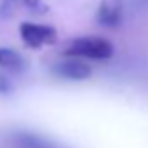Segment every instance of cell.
I'll return each mask as SVG.
<instances>
[{
  "label": "cell",
  "mask_w": 148,
  "mask_h": 148,
  "mask_svg": "<svg viewBox=\"0 0 148 148\" xmlns=\"http://www.w3.org/2000/svg\"><path fill=\"white\" fill-rule=\"evenodd\" d=\"M113 52H115L113 44L101 37H79L71 40L64 51V54L70 58L94 59V61H106L113 56Z\"/></svg>",
  "instance_id": "1"
},
{
  "label": "cell",
  "mask_w": 148,
  "mask_h": 148,
  "mask_svg": "<svg viewBox=\"0 0 148 148\" xmlns=\"http://www.w3.org/2000/svg\"><path fill=\"white\" fill-rule=\"evenodd\" d=\"M19 35L21 40L32 49H40L44 45H52L58 42V30L51 25L42 23H21Z\"/></svg>",
  "instance_id": "2"
},
{
  "label": "cell",
  "mask_w": 148,
  "mask_h": 148,
  "mask_svg": "<svg viewBox=\"0 0 148 148\" xmlns=\"http://www.w3.org/2000/svg\"><path fill=\"white\" fill-rule=\"evenodd\" d=\"M51 71L56 77H59L63 80H71V82H82V80L91 79V75H92L91 64L86 63L84 59H79V58L61 59V61L54 63Z\"/></svg>",
  "instance_id": "3"
},
{
  "label": "cell",
  "mask_w": 148,
  "mask_h": 148,
  "mask_svg": "<svg viewBox=\"0 0 148 148\" xmlns=\"http://www.w3.org/2000/svg\"><path fill=\"white\" fill-rule=\"evenodd\" d=\"M124 2L122 0H103L96 11V21L105 28H117L124 21Z\"/></svg>",
  "instance_id": "4"
},
{
  "label": "cell",
  "mask_w": 148,
  "mask_h": 148,
  "mask_svg": "<svg viewBox=\"0 0 148 148\" xmlns=\"http://www.w3.org/2000/svg\"><path fill=\"white\" fill-rule=\"evenodd\" d=\"M26 59L21 52L11 49V47H0V66L7 68L11 71H23L26 68Z\"/></svg>",
  "instance_id": "5"
},
{
  "label": "cell",
  "mask_w": 148,
  "mask_h": 148,
  "mask_svg": "<svg viewBox=\"0 0 148 148\" xmlns=\"http://www.w3.org/2000/svg\"><path fill=\"white\" fill-rule=\"evenodd\" d=\"M18 7L35 16H44L49 12V5L44 0H18Z\"/></svg>",
  "instance_id": "6"
},
{
  "label": "cell",
  "mask_w": 148,
  "mask_h": 148,
  "mask_svg": "<svg viewBox=\"0 0 148 148\" xmlns=\"http://www.w3.org/2000/svg\"><path fill=\"white\" fill-rule=\"evenodd\" d=\"M16 11H19L18 0H2V4H0V16L2 18H11Z\"/></svg>",
  "instance_id": "7"
},
{
  "label": "cell",
  "mask_w": 148,
  "mask_h": 148,
  "mask_svg": "<svg viewBox=\"0 0 148 148\" xmlns=\"http://www.w3.org/2000/svg\"><path fill=\"white\" fill-rule=\"evenodd\" d=\"M12 89H14V86H12L11 79L0 75V94H7V92H11Z\"/></svg>",
  "instance_id": "8"
}]
</instances>
